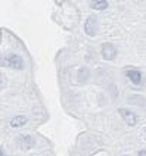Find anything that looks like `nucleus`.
I'll use <instances>...</instances> for the list:
<instances>
[{
	"label": "nucleus",
	"instance_id": "nucleus-1",
	"mask_svg": "<svg viewBox=\"0 0 146 156\" xmlns=\"http://www.w3.org/2000/svg\"><path fill=\"white\" fill-rule=\"evenodd\" d=\"M0 63L3 67L12 68V69H22L24 68V60L21 56L18 55H6L0 59Z\"/></svg>",
	"mask_w": 146,
	"mask_h": 156
},
{
	"label": "nucleus",
	"instance_id": "nucleus-2",
	"mask_svg": "<svg viewBox=\"0 0 146 156\" xmlns=\"http://www.w3.org/2000/svg\"><path fill=\"white\" fill-rule=\"evenodd\" d=\"M118 113L121 115V118L124 119V122L127 124L128 127H133V125H136V122H137V116H136V113L133 111L121 108V109H118Z\"/></svg>",
	"mask_w": 146,
	"mask_h": 156
},
{
	"label": "nucleus",
	"instance_id": "nucleus-3",
	"mask_svg": "<svg viewBox=\"0 0 146 156\" xmlns=\"http://www.w3.org/2000/svg\"><path fill=\"white\" fill-rule=\"evenodd\" d=\"M102 56L106 59V60H112V59H115L117 57V47L115 46H112L111 43H105V44L102 46Z\"/></svg>",
	"mask_w": 146,
	"mask_h": 156
},
{
	"label": "nucleus",
	"instance_id": "nucleus-4",
	"mask_svg": "<svg viewBox=\"0 0 146 156\" xmlns=\"http://www.w3.org/2000/svg\"><path fill=\"white\" fill-rule=\"evenodd\" d=\"M98 27H99V24H98V18H96L95 15H90L89 18H87L86 27H84L86 33L89 34V35H96V33H98Z\"/></svg>",
	"mask_w": 146,
	"mask_h": 156
},
{
	"label": "nucleus",
	"instance_id": "nucleus-5",
	"mask_svg": "<svg viewBox=\"0 0 146 156\" xmlns=\"http://www.w3.org/2000/svg\"><path fill=\"white\" fill-rule=\"evenodd\" d=\"M18 146L22 149V150H28V149H31L34 146V140L31 135H19L18 137Z\"/></svg>",
	"mask_w": 146,
	"mask_h": 156
},
{
	"label": "nucleus",
	"instance_id": "nucleus-6",
	"mask_svg": "<svg viewBox=\"0 0 146 156\" xmlns=\"http://www.w3.org/2000/svg\"><path fill=\"white\" fill-rule=\"evenodd\" d=\"M127 77L130 78V81H133V84H137V86H140L143 83V75L137 69H128L127 71Z\"/></svg>",
	"mask_w": 146,
	"mask_h": 156
},
{
	"label": "nucleus",
	"instance_id": "nucleus-7",
	"mask_svg": "<svg viewBox=\"0 0 146 156\" xmlns=\"http://www.w3.org/2000/svg\"><path fill=\"white\" fill-rule=\"evenodd\" d=\"M27 124V116L24 115H18V116H13L11 119V127L12 128H21L22 125Z\"/></svg>",
	"mask_w": 146,
	"mask_h": 156
},
{
	"label": "nucleus",
	"instance_id": "nucleus-8",
	"mask_svg": "<svg viewBox=\"0 0 146 156\" xmlns=\"http://www.w3.org/2000/svg\"><path fill=\"white\" fill-rule=\"evenodd\" d=\"M108 2L106 0H96V2H90V6H91V9H95V11H103V9H106L108 8Z\"/></svg>",
	"mask_w": 146,
	"mask_h": 156
},
{
	"label": "nucleus",
	"instance_id": "nucleus-9",
	"mask_svg": "<svg viewBox=\"0 0 146 156\" xmlns=\"http://www.w3.org/2000/svg\"><path fill=\"white\" fill-rule=\"evenodd\" d=\"M87 75H89V71H87L86 68H81V69L78 71V80L80 81H86Z\"/></svg>",
	"mask_w": 146,
	"mask_h": 156
},
{
	"label": "nucleus",
	"instance_id": "nucleus-10",
	"mask_svg": "<svg viewBox=\"0 0 146 156\" xmlns=\"http://www.w3.org/2000/svg\"><path fill=\"white\" fill-rule=\"evenodd\" d=\"M139 156H146V150H140V152H139Z\"/></svg>",
	"mask_w": 146,
	"mask_h": 156
},
{
	"label": "nucleus",
	"instance_id": "nucleus-11",
	"mask_svg": "<svg viewBox=\"0 0 146 156\" xmlns=\"http://www.w3.org/2000/svg\"><path fill=\"white\" fill-rule=\"evenodd\" d=\"M0 156H5V152H3L2 149H0Z\"/></svg>",
	"mask_w": 146,
	"mask_h": 156
}]
</instances>
